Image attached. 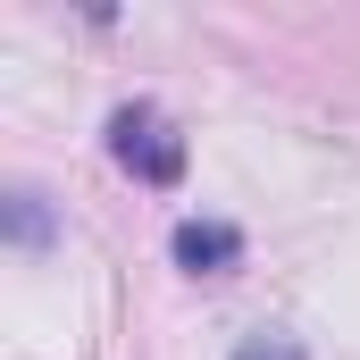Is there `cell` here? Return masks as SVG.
Here are the masks:
<instances>
[{"instance_id":"2","label":"cell","mask_w":360,"mask_h":360,"mask_svg":"<svg viewBox=\"0 0 360 360\" xmlns=\"http://www.w3.org/2000/svg\"><path fill=\"white\" fill-rule=\"evenodd\" d=\"M235 252H243V235H235V226H218V218H184V226H176V260H184L193 276L235 269Z\"/></svg>"},{"instance_id":"3","label":"cell","mask_w":360,"mask_h":360,"mask_svg":"<svg viewBox=\"0 0 360 360\" xmlns=\"http://www.w3.org/2000/svg\"><path fill=\"white\" fill-rule=\"evenodd\" d=\"M235 360H302V344H293V335H252Z\"/></svg>"},{"instance_id":"1","label":"cell","mask_w":360,"mask_h":360,"mask_svg":"<svg viewBox=\"0 0 360 360\" xmlns=\"http://www.w3.org/2000/svg\"><path fill=\"white\" fill-rule=\"evenodd\" d=\"M109 151H117L126 176H143V184H176L184 176V143H176V126H168L151 101H134V109L109 117Z\"/></svg>"}]
</instances>
